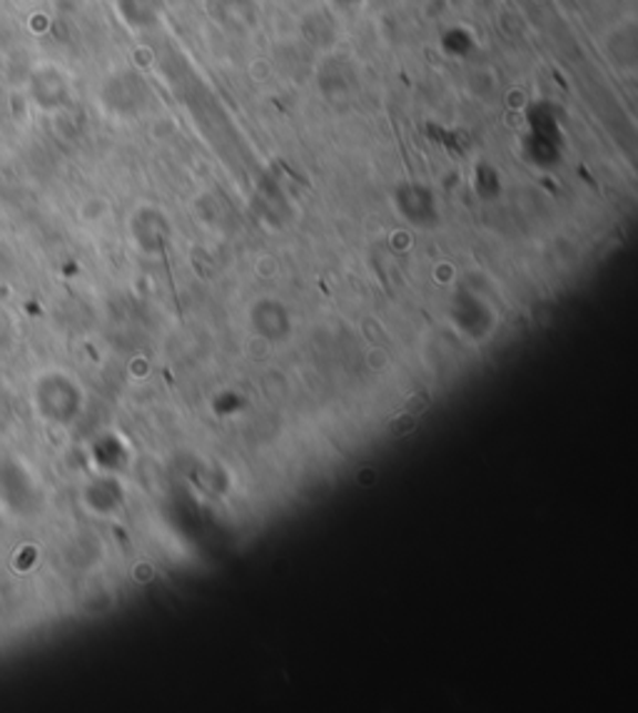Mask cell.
<instances>
[{
    "label": "cell",
    "mask_w": 638,
    "mask_h": 713,
    "mask_svg": "<svg viewBox=\"0 0 638 713\" xmlns=\"http://www.w3.org/2000/svg\"><path fill=\"white\" fill-rule=\"evenodd\" d=\"M414 422H416V417H412V414L402 412V417H394V420H392V432H394V434H399V437H402V434L414 432V427H416Z\"/></svg>",
    "instance_id": "cell-1"
},
{
    "label": "cell",
    "mask_w": 638,
    "mask_h": 713,
    "mask_svg": "<svg viewBox=\"0 0 638 713\" xmlns=\"http://www.w3.org/2000/svg\"><path fill=\"white\" fill-rule=\"evenodd\" d=\"M426 407H429V402H426L424 394H414V397H409V400H407L404 412H407V414H412V417H416V414L426 412Z\"/></svg>",
    "instance_id": "cell-2"
},
{
    "label": "cell",
    "mask_w": 638,
    "mask_h": 713,
    "mask_svg": "<svg viewBox=\"0 0 638 713\" xmlns=\"http://www.w3.org/2000/svg\"><path fill=\"white\" fill-rule=\"evenodd\" d=\"M367 362H369V368H372V370H382L384 364H387V354L374 350V354L367 356Z\"/></svg>",
    "instance_id": "cell-3"
}]
</instances>
